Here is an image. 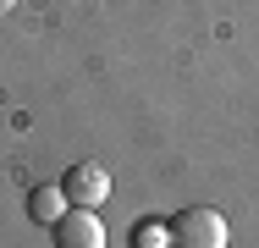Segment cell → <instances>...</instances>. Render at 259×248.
Segmentation results:
<instances>
[{
    "label": "cell",
    "mask_w": 259,
    "mask_h": 248,
    "mask_svg": "<svg viewBox=\"0 0 259 248\" xmlns=\"http://www.w3.org/2000/svg\"><path fill=\"white\" fill-rule=\"evenodd\" d=\"M165 237H171V248H226V215L209 204H188L171 215Z\"/></svg>",
    "instance_id": "cell-1"
},
{
    "label": "cell",
    "mask_w": 259,
    "mask_h": 248,
    "mask_svg": "<svg viewBox=\"0 0 259 248\" xmlns=\"http://www.w3.org/2000/svg\"><path fill=\"white\" fill-rule=\"evenodd\" d=\"M55 248H105V221L94 210L72 204V210L55 221Z\"/></svg>",
    "instance_id": "cell-2"
},
{
    "label": "cell",
    "mask_w": 259,
    "mask_h": 248,
    "mask_svg": "<svg viewBox=\"0 0 259 248\" xmlns=\"http://www.w3.org/2000/svg\"><path fill=\"white\" fill-rule=\"evenodd\" d=\"M61 188H66V198H72V204L100 210L105 198H110V177H105V166H94V160H77V166L61 177Z\"/></svg>",
    "instance_id": "cell-3"
},
{
    "label": "cell",
    "mask_w": 259,
    "mask_h": 248,
    "mask_svg": "<svg viewBox=\"0 0 259 248\" xmlns=\"http://www.w3.org/2000/svg\"><path fill=\"white\" fill-rule=\"evenodd\" d=\"M66 210H72L66 188H33V193H28V215H33L39 226H55V221H61Z\"/></svg>",
    "instance_id": "cell-4"
}]
</instances>
